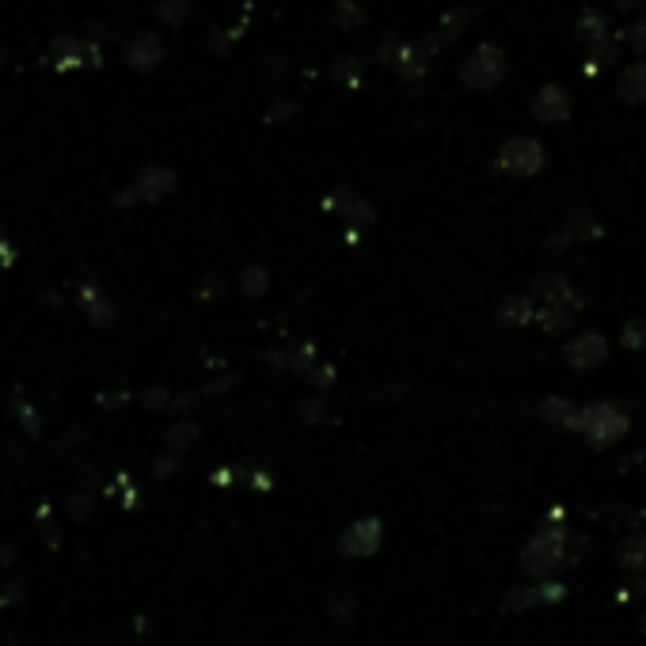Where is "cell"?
<instances>
[{
  "label": "cell",
  "instance_id": "484cf974",
  "mask_svg": "<svg viewBox=\"0 0 646 646\" xmlns=\"http://www.w3.org/2000/svg\"><path fill=\"white\" fill-rule=\"evenodd\" d=\"M335 81L358 84V58H342V61H335Z\"/></svg>",
  "mask_w": 646,
  "mask_h": 646
},
{
  "label": "cell",
  "instance_id": "277c9868",
  "mask_svg": "<svg viewBox=\"0 0 646 646\" xmlns=\"http://www.w3.org/2000/svg\"><path fill=\"white\" fill-rule=\"evenodd\" d=\"M502 172L517 175V180H533V175L544 172L547 156H544V145L536 137H510L506 145L499 148V161Z\"/></svg>",
  "mask_w": 646,
  "mask_h": 646
},
{
  "label": "cell",
  "instance_id": "7a4b0ae2",
  "mask_svg": "<svg viewBox=\"0 0 646 646\" xmlns=\"http://www.w3.org/2000/svg\"><path fill=\"white\" fill-rule=\"evenodd\" d=\"M502 81H506V54L494 42H480L460 69V84L472 88V92H494Z\"/></svg>",
  "mask_w": 646,
  "mask_h": 646
},
{
  "label": "cell",
  "instance_id": "5b68a950",
  "mask_svg": "<svg viewBox=\"0 0 646 646\" xmlns=\"http://www.w3.org/2000/svg\"><path fill=\"white\" fill-rule=\"evenodd\" d=\"M380 540H384V525L377 517H358L353 525L342 529L335 547H339L342 560H369L380 547Z\"/></svg>",
  "mask_w": 646,
  "mask_h": 646
},
{
  "label": "cell",
  "instance_id": "603a6c76",
  "mask_svg": "<svg viewBox=\"0 0 646 646\" xmlns=\"http://www.w3.org/2000/svg\"><path fill=\"white\" fill-rule=\"evenodd\" d=\"M335 28H342V31H350V28H358L361 23V8L353 4V0H339V8H335Z\"/></svg>",
  "mask_w": 646,
  "mask_h": 646
},
{
  "label": "cell",
  "instance_id": "f1b7e54d",
  "mask_svg": "<svg viewBox=\"0 0 646 646\" xmlns=\"http://www.w3.org/2000/svg\"><path fill=\"white\" fill-rule=\"evenodd\" d=\"M643 635H646V616H643Z\"/></svg>",
  "mask_w": 646,
  "mask_h": 646
},
{
  "label": "cell",
  "instance_id": "44dd1931",
  "mask_svg": "<svg viewBox=\"0 0 646 646\" xmlns=\"http://www.w3.org/2000/svg\"><path fill=\"white\" fill-rule=\"evenodd\" d=\"M619 342H624L627 350H646V316H635V320H627L624 331H619Z\"/></svg>",
  "mask_w": 646,
  "mask_h": 646
},
{
  "label": "cell",
  "instance_id": "8fae6325",
  "mask_svg": "<svg viewBox=\"0 0 646 646\" xmlns=\"http://www.w3.org/2000/svg\"><path fill=\"white\" fill-rule=\"evenodd\" d=\"M494 316H499V324H506V327H525V324L536 320V300H533V294H513V297L502 300Z\"/></svg>",
  "mask_w": 646,
  "mask_h": 646
},
{
  "label": "cell",
  "instance_id": "30bf717a",
  "mask_svg": "<svg viewBox=\"0 0 646 646\" xmlns=\"http://www.w3.org/2000/svg\"><path fill=\"white\" fill-rule=\"evenodd\" d=\"M533 324L547 335H566L574 327V308L571 305H555V300H536V320Z\"/></svg>",
  "mask_w": 646,
  "mask_h": 646
},
{
  "label": "cell",
  "instance_id": "7c38bea8",
  "mask_svg": "<svg viewBox=\"0 0 646 646\" xmlns=\"http://www.w3.org/2000/svg\"><path fill=\"white\" fill-rule=\"evenodd\" d=\"M540 419L552 422V427H563V430H578L582 422V407L563 400V396H552V400L540 403Z\"/></svg>",
  "mask_w": 646,
  "mask_h": 646
},
{
  "label": "cell",
  "instance_id": "52a82bcc",
  "mask_svg": "<svg viewBox=\"0 0 646 646\" xmlns=\"http://www.w3.org/2000/svg\"><path fill=\"white\" fill-rule=\"evenodd\" d=\"M566 366L571 369H582V373H589V369L605 366L608 358V339L601 331H578L571 342H566Z\"/></svg>",
  "mask_w": 646,
  "mask_h": 646
},
{
  "label": "cell",
  "instance_id": "9a60e30c",
  "mask_svg": "<svg viewBox=\"0 0 646 646\" xmlns=\"http://www.w3.org/2000/svg\"><path fill=\"white\" fill-rule=\"evenodd\" d=\"M267 361L270 366H281V369H289V373H300V377H308V369L316 366V350L312 347H297V350H274L267 353Z\"/></svg>",
  "mask_w": 646,
  "mask_h": 646
},
{
  "label": "cell",
  "instance_id": "ba28073f",
  "mask_svg": "<svg viewBox=\"0 0 646 646\" xmlns=\"http://www.w3.org/2000/svg\"><path fill=\"white\" fill-rule=\"evenodd\" d=\"M533 119L540 126H563L571 119V95H566L563 84H544L540 92L533 95Z\"/></svg>",
  "mask_w": 646,
  "mask_h": 646
},
{
  "label": "cell",
  "instance_id": "4fadbf2b",
  "mask_svg": "<svg viewBox=\"0 0 646 646\" xmlns=\"http://www.w3.org/2000/svg\"><path fill=\"white\" fill-rule=\"evenodd\" d=\"M616 95L624 103H646V58H639L635 65H627L616 81Z\"/></svg>",
  "mask_w": 646,
  "mask_h": 646
},
{
  "label": "cell",
  "instance_id": "6da1fadb",
  "mask_svg": "<svg viewBox=\"0 0 646 646\" xmlns=\"http://www.w3.org/2000/svg\"><path fill=\"white\" fill-rule=\"evenodd\" d=\"M632 430V422H627V414L619 411L616 403L601 400V403H589L582 407V422H578V433L589 441L593 449H608L616 445L624 433Z\"/></svg>",
  "mask_w": 646,
  "mask_h": 646
},
{
  "label": "cell",
  "instance_id": "d4e9b609",
  "mask_svg": "<svg viewBox=\"0 0 646 646\" xmlns=\"http://www.w3.org/2000/svg\"><path fill=\"white\" fill-rule=\"evenodd\" d=\"M624 42L635 50V54H646V12L639 16V20H632L627 23V31H624Z\"/></svg>",
  "mask_w": 646,
  "mask_h": 646
},
{
  "label": "cell",
  "instance_id": "d6986e66",
  "mask_svg": "<svg viewBox=\"0 0 646 646\" xmlns=\"http://www.w3.org/2000/svg\"><path fill=\"white\" fill-rule=\"evenodd\" d=\"M616 61V47L608 39H601V42H593V50H589V58H586V73H601L605 65H613Z\"/></svg>",
  "mask_w": 646,
  "mask_h": 646
},
{
  "label": "cell",
  "instance_id": "8992f818",
  "mask_svg": "<svg viewBox=\"0 0 646 646\" xmlns=\"http://www.w3.org/2000/svg\"><path fill=\"white\" fill-rule=\"evenodd\" d=\"M377 58L384 61V65H392L403 81H419V76L427 73V47H407L400 39H384Z\"/></svg>",
  "mask_w": 646,
  "mask_h": 646
},
{
  "label": "cell",
  "instance_id": "83f0119b",
  "mask_svg": "<svg viewBox=\"0 0 646 646\" xmlns=\"http://www.w3.org/2000/svg\"><path fill=\"white\" fill-rule=\"evenodd\" d=\"M331 380H335V369H331V366H312V369H308V384L327 388Z\"/></svg>",
  "mask_w": 646,
  "mask_h": 646
},
{
  "label": "cell",
  "instance_id": "7402d4cb",
  "mask_svg": "<svg viewBox=\"0 0 646 646\" xmlns=\"http://www.w3.org/2000/svg\"><path fill=\"white\" fill-rule=\"evenodd\" d=\"M156 61H161V42L156 39H141L134 47V65L137 69H153Z\"/></svg>",
  "mask_w": 646,
  "mask_h": 646
},
{
  "label": "cell",
  "instance_id": "3957f363",
  "mask_svg": "<svg viewBox=\"0 0 646 646\" xmlns=\"http://www.w3.org/2000/svg\"><path fill=\"white\" fill-rule=\"evenodd\" d=\"M563 560H566V529L560 525L555 529L544 525L525 544V552H521V566H525V574H533V578H547Z\"/></svg>",
  "mask_w": 646,
  "mask_h": 646
},
{
  "label": "cell",
  "instance_id": "2e32d148",
  "mask_svg": "<svg viewBox=\"0 0 646 646\" xmlns=\"http://www.w3.org/2000/svg\"><path fill=\"white\" fill-rule=\"evenodd\" d=\"M578 39L582 42H601V39H608V16L601 12V8H586V12L578 16Z\"/></svg>",
  "mask_w": 646,
  "mask_h": 646
},
{
  "label": "cell",
  "instance_id": "9c48e42d",
  "mask_svg": "<svg viewBox=\"0 0 646 646\" xmlns=\"http://www.w3.org/2000/svg\"><path fill=\"white\" fill-rule=\"evenodd\" d=\"M529 294H533V300H555V305H571L574 312L582 308V294L574 289V281L566 278V274H540Z\"/></svg>",
  "mask_w": 646,
  "mask_h": 646
},
{
  "label": "cell",
  "instance_id": "5bb4252c",
  "mask_svg": "<svg viewBox=\"0 0 646 646\" xmlns=\"http://www.w3.org/2000/svg\"><path fill=\"white\" fill-rule=\"evenodd\" d=\"M464 28H468V8H453V12H445L427 50H441V47H449V42H457L460 34H464Z\"/></svg>",
  "mask_w": 646,
  "mask_h": 646
},
{
  "label": "cell",
  "instance_id": "e0dca14e",
  "mask_svg": "<svg viewBox=\"0 0 646 646\" xmlns=\"http://www.w3.org/2000/svg\"><path fill=\"white\" fill-rule=\"evenodd\" d=\"M619 563L624 571H646V533H635L619 544Z\"/></svg>",
  "mask_w": 646,
  "mask_h": 646
},
{
  "label": "cell",
  "instance_id": "4316f807",
  "mask_svg": "<svg viewBox=\"0 0 646 646\" xmlns=\"http://www.w3.org/2000/svg\"><path fill=\"white\" fill-rule=\"evenodd\" d=\"M297 114V103L294 100H281V103H274V107L267 111V122H286V119H294Z\"/></svg>",
  "mask_w": 646,
  "mask_h": 646
},
{
  "label": "cell",
  "instance_id": "cb8c5ba5",
  "mask_svg": "<svg viewBox=\"0 0 646 646\" xmlns=\"http://www.w3.org/2000/svg\"><path fill=\"white\" fill-rule=\"evenodd\" d=\"M267 286H270L267 270H263V267H244V294L247 297H263V294H267Z\"/></svg>",
  "mask_w": 646,
  "mask_h": 646
},
{
  "label": "cell",
  "instance_id": "ffe728a7",
  "mask_svg": "<svg viewBox=\"0 0 646 646\" xmlns=\"http://www.w3.org/2000/svg\"><path fill=\"white\" fill-rule=\"evenodd\" d=\"M566 236L571 240H589V236H601V225L589 214H571L566 217Z\"/></svg>",
  "mask_w": 646,
  "mask_h": 646
},
{
  "label": "cell",
  "instance_id": "ac0fdd59",
  "mask_svg": "<svg viewBox=\"0 0 646 646\" xmlns=\"http://www.w3.org/2000/svg\"><path fill=\"white\" fill-rule=\"evenodd\" d=\"M141 194H145V198H161V194H167L175 187V175L167 172V167H148L145 175H141Z\"/></svg>",
  "mask_w": 646,
  "mask_h": 646
}]
</instances>
